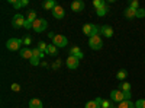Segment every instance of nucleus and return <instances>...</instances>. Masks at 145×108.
Here are the masks:
<instances>
[{
  "label": "nucleus",
  "instance_id": "f257e3e1",
  "mask_svg": "<svg viewBox=\"0 0 145 108\" xmlns=\"http://www.w3.org/2000/svg\"><path fill=\"white\" fill-rule=\"evenodd\" d=\"M89 47L91 50H100L103 47V41H102V37L97 34V35H93V37L89 38Z\"/></svg>",
  "mask_w": 145,
  "mask_h": 108
},
{
  "label": "nucleus",
  "instance_id": "f03ea898",
  "mask_svg": "<svg viewBox=\"0 0 145 108\" xmlns=\"http://www.w3.org/2000/svg\"><path fill=\"white\" fill-rule=\"evenodd\" d=\"M22 44H23V40H20V38H9L6 42V47L9 51H18Z\"/></svg>",
  "mask_w": 145,
  "mask_h": 108
},
{
  "label": "nucleus",
  "instance_id": "7ed1b4c3",
  "mask_svg": "<svg viewBox=\"0 0 145 108\" xmlns=\"http://www.w3.org/2000/svg\"><path fill=\"white\" fill-rule=\"evenodd\" d=\"M83 32L84 35H87V37H93V35H97L99 34V27L93 25V23H84L83 25Z\"/></svg>",
  "mask_w": 145,
  "mask_h": 108
},
{
  "label": "nucleus",
  "instance_id": "20e7f679",
  "mask_svg": "<svg viewBox=\"0 0 145 108\" xmlns=\"http://www.w3.org/2000/svg\"><path fill=\"white\" fill-rule=\"evenodd\" d=\"M46 27H48V22L45 21V19H36L35 22H33V27H32V29L35 31V32H44L45 29H46Z\"/></svg>",
  "mask_w": 145,
  "mask_h": 108
},
{
  "label": "nucleus",
  "instance_id": "39448f33",
  "mask_svg": "<svg viewBox=\"0 0 145 108\" xmlns=\"http://www.w3.org/2000/svg\"><path fill=\"white\" fill-rule=\"evenodd\" d=\"M110 101L112 102H122V101H125V92H122L120 89H113L110 92Z\"/></svg>",
  "mask_w": 145,
  "mask_h": 108
},
{
  "label": "nucleus",
  "instance_id": "423d86ee",
  "mask_svg": "<svg viewBox=\"0 0 145 108\" xmlns=\"http://www.w3.org/2000/svg\"><path fill=\"white\" fill-rule=\"evenodd\" d=\"M25 22H26L25 16L18 13V15L13 16V19H12V25H13V28L18 29V28H23V27H25Z\"/></svg>",
  "mask_w": 145,
  "mask_h": 108
},
{
  "label": "nucleus",
  "instance_id": "0eeeda50",
  "mask_svg": "<svg viewBox=\"0 0 145 108\" xmlns=\"http://www.w3.org/2000/svg\"><path fill=\"white\" fill-rule=\"evenodd\" d=\"M38 19L36 18V12L35 10H29V13H28V19H26V22H25V29H31L32 27H33V22Z\"/></svg>",
  "mask_w": 145,
  "mask_h": 108
},
{
  "label": "nucleus",
  "instance_id": "6e6552de",
  "mask_svg": "<svg viewBox=\"0 0 145 108\" xmlns=\"http://www.w3.org/2000/svg\"><path fill=\"white\" fill-rule=\"evenodd\" d=\"M67 42H68V40L64 37V35H55V37L52 38V44L55 45V47H67Z\"/></svg>",
  "mask_w": 145,
  "mask_h": 108
},
{
  "label": "nucleus",
  "instance_id": "1a4fd4ad",
  "mask_svg": "<svg viewBox=\"0 0 145 108\" xmlns=\"http://www.w3.org/2000/svg\"><path fill=\"white\" fill-rule=\"evenodd\" d=\"M51 13H52V16H54L55 19H63L64 15H65V12H64V9L59 6V5H57V6L51 10Z\"/></svg>",
  "mask_w": 145,
  "mask_h": 108
},
{
  "label": "nucleus",
  "instance_id": "9d476101",
  "mask_svg": "<svg viewBox=\"0 0 145 108\" xmlns=\"http://www.w3.org/2000/svg\"><path fill=\"white\" fill-rule=\"evenodd\" d=\"M99 32H100L102 35H105V37H107V38L113 37V28H112V27H109V25L99 27Z\"/></svg>",
  "mask_w": 145,
  "mask_h": 108
},
{
  "label": "nucleus",
  "instance_id": "9b49d317",
  "mask_svg": "<svg viewBox=\"0 0 145 108\" xmlns=\"http://www.w3.org/2000/svg\"><path fill=\"white\" fill-rule=\"evenodd\" d=\"M78 62H80L78 58L72 57V56H68V58H67V67L71 69V70H74V69L78 67Z\"/></svg>",
  "mask_w": 145,
  "mask_h": 108
},
{
  "label": "nucleus",
  "instance_id": "f8f14e48",
  "mask_svg": "<svg viewBox=\"0 0 145 108\" xmlns=\"http://www.w3.org/2000/svg\"><path fill=\"white\" fill-rule=\"evenodd\" d=\"M102 102H103L102 98H96L94 101H89L84 108H102Z\"/></svg>",
  "mask_w": 145,
  "mask_h": 108
},
{
  "label": "nucleus",
  "instance_id": "ddd939ff",
  "mask_svg": "<svg viewBox=\"0 0 145 108\" xmlns=\"http://www.w3.org/2000/svg\"><path fill=\"white\" fill-rule=\"evenodd\" d=\"M9 3L13 6L15 9H20V7H23V6H28V0H9Z\"/></svg>",
  "mask_w": 145,
  "mask_h": 108
},
{
  "label": "nucleus",
  "instance_id": "4468645a",
  "mask_svg": "<svg viewBox=\"0 0 145 108\" xmlns=\"http://www.w3.org/2000/svg\"><path fill=\"white\" fill-rule=\"evenodd\" d=\"M84 9V3L81 0H74V2L71 3V10L72 12H81Z\"/></svg>",
  "mask_w": 145,
  "mask_h": 108
},
{
  "label": "nucleus",
  "instance_id": "2eb2a0df",
  "mask_svg": "<svg viewBox=\"0 0 145 108\" xmlns=\"http://www.w3.org/2000/svg\"><path fill=\"white\" fill-rule=\"evenodd\" d=\"M70 56H72V57H76V58H83L84 57V54H83V51L78 48V47H72V48H70Z\"/></svg>",
  "mask_w": 145,
  "mask_h": 108
},
{
  "label": "nucleus",
  "instance_id": "dca6fc26",
  "mask_svg": "<svg viewBox=\"0 0 145 108\" xmlns=\"http://www.w3.org/2000/svg\"><path fill=\"white\" fill-rule=\"evenodd\" d=\"M29 108H44V104H42V101L38 99V98H32V99L29 101Z\"/></svg>",
  "mask_w": 145,
  "mask_h": 108
},
{
  "label": "nucleus",
  "instance_id": "f3484780",
  "mask_svg": "<svg viewBox=\"0 0 145 108\" xmlns=\"http://www.w3.org/2000/svg\"><path fill=\"white\" fill-rule=\"evenodd\" d=\"M20 57L22 58H32L33 57V54H32V50H29L28 47H23V48L20 50Z\"/></svg>",
  "mask_w": 145,
  "mask_h": 108
},
{
  "label": "nucleus",
  "instance_id": "a211bd4d",
  "mask_svg": "<svg viewBox=\"0 0 145 108\" xmlns=\"http://www.w3.org/2000/svg\"><path fill=\"white\" fill-rule=\"evenodd\" d=\"M137 12H138V10L132 9V7H126V9H125V12H123V15H125V18L132 19V18H137Z\"/></svg>",
  "mask_w": 145,
  "mask_h": 108
},
{
  "label": "nucleus",
  "instance_id": "6ab92c4d",
  "mask_svg": "<svg viewBox=\"0 0 145 108\" xmlns=\"http://www.w3.org/2000/svg\"><path fill=\"white\" fill-rule=\"evenodd\" d=\"M55 6H57L55 0H46V2H44V3H42V7H44L45 10H52Z\"/></svg>",
  "mask_w": 145,
  "mask_h": 108
},
{
  "label": "nucleus",
  "instance_id": "aec40b11",
  "mask_svg": "<svg viewBox=\"0 0 145 108\" xmlns=\"http://www.w3.org/2000/svg\"><path fill=\"white\" fill-rule=\"evenodd\" d=\"M118 108H135V104L134 102H132L131 99L129 101H122V102H119V105H116Z\"/></svg>",
  "mask_w": 145,
  "mask_h": 108
},
{
  "label": "nucleus",
  "instance_id": "412c9836",
  "mask_svg": "<svg viewBox=\"0 0 145 108\" xmlns=\"http://www.w3.org/2000/svg\"><path fill=\"white\" fill-rule=\"evenodd\" d=\"M107 12H109V7H107V5H105V6H102V7H99V9H96V13H97V16H106L107 15Z\"/></svg>",
  "mask_w": 145,
  "mask_h": 108
},
{
  "label": "nucleus",
  "instance_id": "4be33fe9",
  "mask_svg": "<svg viewBox=\"0 0 145 108\" xmlns=\"http://www.w3.org/2000/svg\"><path fill=\"white\" fill-rule=\"evenodd\" d=\"M116 78H118L119 80H125V79L128 78V72H126L125 69H120V70L118 72V75H116Z\"/></svg>",
  "mask_w": 145,
  "mask_h": 108
},
{
  "label": "nucleus",
  "instance_id": "5701e85b",
  "mask_svg": "<svg viewBox=\"0 0 145 108\" xmlns=\"http://www.w3.org/2000/svg\"><path fill=\"white\" fill-rule=\"evenodd\" d=\"M46 54H50V56H57L58 54V50H57V47L54 44L51 45H48V50H46Z\"/></svg>",
  "mask_w": 145,
  "mask_h": 108
},
{
  "label": "nucleus",
  "instance_id": "b1692460",
  "mask_svg": "<svg viewBox=\"0 0 145 108\" xmlns=\"http://www.w3.org/2000/svg\"><path fill=\"white\" fill-rule=\"evenodd\" d=\"M120 91L122 92H131V85L128 82H120Z\"/></svg>",
  "mask_w": 145,
  "mask_h": 108
},
{
  "label": "nucleus",
  "instance_id": "393cba45",
  "mask_svg": "<svg viewBox=\"0 0 145 108\" xmlns=\"http://www.w3.org/2000/svg\"><path fill=\"white\" fill-rule=\"evenodd\" d=\"M105 5H106L105 0H94V2H93V6H94L96 9H99V7H102V6H105Z\"/></svg>",
  "mask_w": 145,
  "mask_h": 108
},
{
  "label": "nucleus",
  "instance_id": "a878e982",
  "mask_svg": "<svg viewBox=\"0 0 145 108\" xmlns=\"http://www.w3.org/2000/svg\"><path fill=\"white\" fill-rule=\"evenodd\" d=\"M38 48H39L42 53H46V50H48V45H46L45 42H42V41H41V42L38 44Z\"/></svg>",
  "mask_w": 145,
  "mask_h": 108
},
{
  "label": "nucleus",
  "instance_id": "bb28decb",
  "mask_svg": "<svg viewBox=\"0 0 145 108\" xmlns=\"http://www.w3.org/2000/svg\"><path fill=\"white\" fill-rule=\"evenodd\" d=\"M129 7H132V9L138 10V9H139V3H138V0H132L131 5H129Z\"/></svg>",
  "mask_w": 145,
  "mask_h": 108
},
{
  "label": "nucleus",
  "instance_id": "cd10ccee",
  "mask_svg": "<svg viewBox=\"0 0 145 108\" xmlns=\"http://www.w3.org/2000/svg\"><path fill=\"white\" fill-rule=\"evenodd\" d=\"M112 105H113L112 101H106V99H103V102H102V108H110Z\"/></svg>",
  "mask_w": 145,
  "mask_h": 108
},
{
  "label": "nucleus",
  "instance_id": "c85d7f7f",
  "mask_svg": "<svg viewBox=\"0 0 145 108\" xmlns=\"http://www.w3.org/2000/svg\"><path fill=\"white\" fill-rule=\"evenodd\" d=\"M135 108H145V99H138L135 104Z\"/></svg>",
  "mask_w": 145,
  "mask_h": 108
},
{
  "label": "nucleus",
  "instance_id": "c756f323",
  "mask_svg": "<svg viewBox=\"0 0 145 108\" xmlns=\"http://www.w3.org/2000/svg\"><path fill=\"white\" fill-rule=\"evenodd\" d=\"M23 44H25V45H31L32 44V38L29 37V35H26V37L23 38Z\"/></svg>",
  "mask_w": 145,
  "mask_h": 108
},
{
  "label": "nucleus",
  "instance_id": "7c9ffc66",
  "mask_svg": "<svg viewBox=\"0 0 145 108\" xmlns=\"http://www.w3.org/2000/svg\"><path fill=\"white\" fill-rule=\"evenodd\" d=\"M29 62H31V64H32V66H38V64H39V58H36V57H32V58L29 60Z\"/></svg>",
  "mask_w": 145,
  "mask_h": 108
},
{
  "label": "nucleus",
  "instance_id": "2f4dec72",
  "mask_svg": "<svg viewBox=\"0 0 145 108\" xmlns=\"http://www.w3.org/2000/svg\"><path fill=\"white\" fill-rule=\"evenodd\" d=\"M145 16V10L144 9H138V12H137V18H144Z\"/></svg>",
  "mask_w": 145,
  "mask_h": 108
},
{
  "label": "nucleus",
  "instance_id": "473e14b6",
  "mask_svg": "<svg viewBox=\"0 0 145 108\" xmlns=\"http://www.w3.org/2000/svg\"><path fill=\"white\" fill-rule=\"evenodd\" d=\"M12 91L19 92V91H20V85H18V83H13V85H12Z\"/></svg>",
  "mask_w": 145,
  "mask_h": 108
},
{
  "label": "nucleus",
  "instance_id": "72a5a7b5",
  "mask_svg": "<svg viewBox=\"0 0 145 108\" xmlns=\"http://www.w3.org/2000/svg\"><path fill=\"white\" fill-rule=\"evenodd\" d=\"M125 99H126V101L131 99V92H125Z\"/></svg>",
  "mask_w": 145,
  "mask_h": 108
},
{
  "label": "nucleus",
  "instance_id": "f704fd0d",
  "mask_svg": "<svg viewBox=\"0 0 145 108\" xmlns=\"http://www.w3.org/2000/svg\"><path fill=\"white\" fill-rule=\"evenodd\" d=\"M48 37H50V38H51V40H52V38H54V37H55V34H54V32H50V34H48Z\"/></svg>",
  "mask_w": 145,
  "mask_h": 108
}]
</instances>
